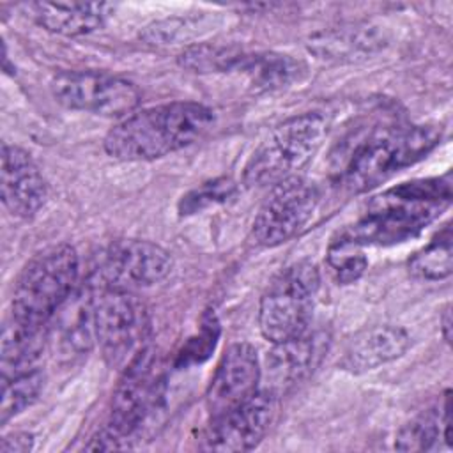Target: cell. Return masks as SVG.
Masks as SVG:
<instances>
[{
    "instance_id": "obj_1",
    "label": "cell",
    "mask_w": 453,
    "mask_h": 453,
    "mask_svg": "<svg viewBox=\"0 0 453 453\" xmlns=\"http://www.w3.org/2000/svg\"><path fill=\"white\" fill-rule=\"evenodd\" d=\"M451 203L449 173L396 184L370 200L366 212L331 241L363 250L418 237Z\"/></svg>"
},
{
    "instance_id": "obj_2",
    "label": "cell",
    "mask_w": 453,
    "mask_h": 453,
    "mask_svg": "<svg viewBox=\"0 0 453 453\" xmlns=\"http://www.w3.org/2000/svg\"><path fill=\"white\" fill-rule=\"evenodd\" d=\"M214 124V111L193 101L138 110L104 136V150L120 161H152L198 142Z\"/></svg>"
},
{
    "instance_id": "obj_3",
    "label": "cell",
    "mask_w": 453,
    "mask_h": 453,
    "mask_svg": "<svg viewBox=\"0 0 453 453\" xmlns=\"http://www.w3.org/2000/svg\"><path fill=\"white\" fill-rule=\"evenodd\" d=\"M441 136V127L434 124L375 127L349 145L340 182L350 193L368 191L425 159L439 145Z\"/></svg>"
},
{
    "instance_id": "obj_4",
    "label": "cell",
    "mask_w": 453,
    "mask_h": 453,
    "mask_svg": "<svg viewBox=\"0 0 453 453\" xmlns=\"http://www.w3.org/2000/svg\"><path fill=\"white\" fill-rule=\"evenodd\" d=\"M329 120L320 111H306L278 124L250 156L242 180L250 188H267L299 175L324 143Z\"/></svg>"
},
{
    "instance_id": "obj_5",
    "label": "cell",
    "mask_w": 453,
    "mask_h": 453,
    "mask_svg": "<svg viewBox=\"0 0 453 453\" xmlns=\"http://www.w3.org/2000/svg\"><path fill=\"white\" fill-rule=\"evenodd\" d=\"M80 258L67 244H53L37 251L21 269L12 294L11 317L50 326L57 310L76 290Z\"/></svg>"
},
{
    "instance_id": "obj_6",
    "label": "cell",
    "mask_w": 453,
    "mask_h": 453,
    "mask_svg": "<svg viewBox=\"0 0 453 453\" xmlns=\"http://www.w3.org/2000/svg\"><path fill=\"white\" fill-rule=\"evenodd\" d=\"M319 287L320 273L310 260L294 262L280 271L260 299L262 336L271 343H280L308 331Z\"/></svg>"
},
{
    "instance_id": "obj_7",
    "label": "cell",
    "mask_w": 453,
    "mask_h": 453,
    "mask_svg": "<svg viewBox=\"0 0 453 453\" xmlns=\"http://www.w3.org/2000/svg\"><path fill=\"white\" fill-rule=\"evenodd\" d=\"M92 288L96 342L104 361L122 372L150 343L149 311L133 290L96 285Z\"/></svg>"
},
{
    "instance_id": "obj_8",
    "label": "cell",
    "mask_w": 453,
    "mask_h": 453,
    "mask_svg": "<svg viewBox=\"0 0 453 453\" xmlns=\"http://www.w3.org/2000/svg\"><path fill=\"white\" fill-rule=\"evenodd\" d=\"M163 400V377L149 343L122 372L113 389L106 428L126 446L154 416Z\"/></svg>"
},
{
    "instance_id": "obj_9",
    "label": "cell",
    "mask_w": 453,
    "mask_h": 453,
    "mask_svg": "<svg viewBox=\"0 0 453 453\" xmlns=\"http://www.w3.org/2000/svg\"><path fill=\"white\" fill-rule=\"evenodd\" d=\"M50 88L64 108L104 119L129 117L142 99L133 81L103 71H62L51 78Z\"/></svg>"
},
{
    "instance_id": "obj_10",
    "label": "cell",
    "mask_w": 453,
    "mask_h": 453,
    "mask_svg": "<svg viewBox=\"0 0 453 453\" xmlns=\"http://www.w3.org/2000/svg\"><path fill=\"white\" fill-rule=\"evenodd\" d=\"M319 203L320 188L317 182L301 175L278 182L253 219V242L260 248L288 242L310 223Z\"/></svg>"
},
{
    "instance_id": "obj_11",
    "label": "cell",
    "mask_w": 453,
    "mask_h": 453,
    "mask_svg": "<svg viewBox=\"0 0 453 453\" xmlns=\"http://www.w3.org/2000/svg\"><path fill=\"white\" fill-rule=\"evenodd\" d=\"M170 271L172 257L163 246L145 239H120L103 251L88 281L136 292L163 281Z\"/></svg>"
},
{
    "instance_id": "obj_12",
    "label": "cell",
    "mask_w": 453,
    "mask_h": 453,
    "mask_svg": "<svg viewBox=\"0 0 453 453\" xmlns=\"http://www.w3.org/2000/svg\"><path fill=\"white\" fill-rule=\"evenodd\" d=\"M276 402L278 395L269 389H258L241 405L218 418H211L202 448L226 453L257 448L273 423Z\"/></svg>"
},
{
    "instance_id": "obj_13",
    "label": "cell",
    "mask_w": 453,
    "mask_h": 453,
    "mask_svg": "<svg viewBox=\"0 0 453 453\" xmlns=\"http://www.w3.org/2000/svg\"><path fill=\"white\" fill-rule=\"evenodd\" d=\"M262 366L257 349L246 342L232 343L221 356L205 393L211 418L241 405L258 391Z\"/></svg>"
},
{
    "instance_id": "obj_14",
    "label": "cell",
    "mask_w": 453,
    "mask_h": 453,
    "mask_svg": "<svg viewBox=\"0 0 453 453\" xmlns=\"http://www.w3.org/2000/svg\"><path fill=\"white\" fill-rule=\"evenodd\" d=\"M0 196L4 207L19 219L34 218L48 198V184L32 156L7 142L2 143Z\"/></svg>"
},
{
    "instance_id": "obj_15",
    "label": "cell",
    "mask_w": 453,
    "mask_h": 453,
    "mask_svg": "<svg viewBox=\"0 0 453 453\" xmlns=\"http://www.w3.org/2000/svg\"><path fill=\"white\" fill-rule=\"evenodd\" d=\"M327 342L326 333L308 329L296 338L273 343L262 368V377L267 379L265 389L280 396L303 382L319 366L327 350Z\"/></svg>"
},
{
    "instance_id": "obj_16",
    "label": "cell",
    "mask_w": 453,
    "mask_h": 453,
    "mask_svg": "<svg viewBox=\"0 0 453 453\" xmlns=\"http://www.w3.org/2000/svg\"><path fill=\"white\" fill-rule=\"evenodd\" d=\"M50 322L53 326L48 327V340H51L55 352L65 359L87 354L96 340L92 285L74 290Z\"/></svg>"
},
{
    "instance_id": "obj_17",
    "label": "cell",
    "mask_w": 453,
    "mask_h": 453,
    "mask_svg": "<svg viewBox=\"0 0 453 453\" xmlns=\"http://www.w3.org/2000/svg\"><path fill=\"white\" fill-rule=\"evenodd\" d=\"M411 347V336L398 326H373L356 334L342 359L340 368L359 375L402 357Z\"/></svg>"
},
{
    "instance_id": "obj_18",
    "label": "cell",
    "mask_w": 453,
    "mask_h": 453,
    "mask_svg": "<svg viewBox=\"0 0 453 453\" xmlns=\"http://www.w3.org/2000/svg\"><path fill=\"white\" fill-rule=\"evenodd\" d=\"M39 27L60 35H85L103 28L115 5L106 2H30L23 5Z\"/></svg>"
},
{
    "instance_id": "obj_19",
    "label": "cell",
    "mask_w": 453,
    "mask_h": 453,
    "mask_svg": "<svg viewBox=\"0 0 453 453\" xmlns=\"http://www.w3.org/2000/svg\"><path fill=\"white\" fill-rule=\"evenodd\" d=\"M50 326H37L9 317L2 327L0 368L2 380L37 368Z\"/></svg>"
},
{
    "instance_id": "obj_20",
    "label": "cell",
    "mask_w": 453,
    "mask_h": 453,
    "mask_svg": "<svg viewBox=\"0 0 453 453\" xmlns=\"http://www.w3.org/2000/svg\"><path fill=\"white\" fill-rule=\"evenodd\" d=\"M237 73L257 90H280L299 83L306 74V64L287 53L246 51Z\"/></svg>"
},
{
    "instance_id": "obj_21",
    "label": "cell",
    "mask_w": 453,
    "mask_h": 453,
    "mask_svg": "<svg viewBox=\"0 0 453 453\" xmlns=\"http://www.w3.org/2000/svg\"><path fill=\"white\" fill-rule=\"evenodd\" d=\"M221 23L216 12H191L165 18L147 25L140 32V39L156 46L186 44L202 39L203 35L214 32Z\"/></svg>"
},
{
    "instance_id": "obj_22",
    "label": "cell",
    "mask_w": 453,
    "mask_h": 453,
    "mask_svg": "<svg viewBox=\"0 0 453 453\" xmlns=\"http://www.w3.org/2000/svg\"><path fill=\"white\" fill-rule=\"evenodd\" d=\"M308 46L310 51L320 58L345 60L363 53H372L380 46V39L377 37L375 30L368 27H343L313 35Z\"/></svg>"
},
{
    "instance_id": "obj_23",
    "label": "cell",
    "mask_w": 453,
    "mask_h": 453,
    "mask_svg": "<svg viewBox=\"0 0 453 453\" xmlns=\"http://www.w3.org/2000/svg\"><path fill=\"white\" fill-rule=\"evenodd\" d=\"M246 51L234 44L195 42L179 55V65L198 74L237 73Z\"/></svg>"
},
{
    "instance_id": "obj_24",
    "label": "cell",
    "mask_w": 453,
    "mask_h": 453,
    "mask_svg": "<svg viewBox=\"0 0 453 453\" xmlns=\"http://www.w3.org/2000/svg\"><path fill=\"white\" fill-rule=\"evenodd\" d=\"M453 239L451 226L446 223L432 241L416 251L409 260V273L419 280L439 281L453 271Z\"/></svg>"
},
{
    "instance_id": "obj_25",
    "label": "cell",
    "mask_w": 453,
    "mask_h": 453,
    "mask_svg": "<svg viewBox=\"0 0 453 453\" xmlns=\"http://www.w3.org/2000/svg\"><path fill=\"white\" fill-rule=\"evenodd\" d=\"M44 386V375L39 368L23 372L11 379L2 380V402H0V423L5 425L14 416L30 407L41 395Z\"/></svg>"
},
{
    "instance_id": "obj_26",
    "label": "cell",
    "mask_w": 453,
    "mask_h": 453,
    "mask_svg": "<svg viewBox=\"0 0 453 453\" xmlns=\"http://www.w3.org/2000/svg\"><path fill=\"white\" fill-rule=\"evenodd\" d=\"M439 435H442L441 414L437 409H428L398 430L395 437V449L432 451L439 444Z\"/></svg>"
},
{
    "instance_id": "obj_27",
    "label": "cell",
    "mask_w": 453,
    "mask_h": 453,
    "mask_svg": "<svg viewBox=\"0 0 453 453\" xmlns=\"http://www.w3.org/2000/svg\"><path fill=\"white\" fill-rule=\"evenodd\" d=\"M235 195H237V184L228 177H218L182 195V198L177 203V211H179V216L182 218L195 216L209 209H214L218 205L228 203Z\"/></svg>"
},
{
    "instance_id": "obj_28",
    "label": "cell",
    "mask_w": 453,
    "mask_h": 453,
    "mask_svg": "<svg viewBox=\"0 0 453 453\" xmlns=\"http://www.w3.org/2000/svg\"><path fill=\"white\" fill-rule=\"evenodd\" d=\"M219 334H221L219 320L212 310H207L200 319L198 331L191 334L179 349L173 361L175 368H188L209 359L218 345Z\"/></svg>"
},
{
    "instance_id": "obj_29",
    "label": "cell",
    "mask_w": 453,
    "mask_h": 453,
    "mask_svg": "<svg viewBox=\"0 0 453 453\" xmlns=\"http://www.w3.org/2000/svg\"><path fill=\"white\" fill-rule=\"evenodd\" d=\"M327 264L334 274V280L342 285H349L365 274L368 258L365 257L363 250L331 241L327 248Z\"/></svg>"
},
{
    "instance_id": "obj_30",
    "label": "cell",
    "mask_w": 453,
    "mask_h": 453,
    "mask_svg": "<svg viewBox=\"0 0 453 453\" xmlns=\"http://www.w3.org/2000/svg\"><path fill=\"white\" fill-rule=\"evenodd\" d=\"M34 449V435L28 432H14L0 441V453H28Z\"/></svg>"
},
{
    "instance_id": "obj_31",
    "label": "cell",
    "mask_w": 453,
    "mask_h": 453,
    "mask_svg": "<svg viewBox=\"0 0 453 453\" xmlns=\"http://www.w3.org/2000/svg\"><path fill=\"white\" fill-rule=\"evenodd\" d=\"M441 414V430H442V439L446 446H451V393L446 389L444 393V402H442V411Z\"/></svg>"
},
{
    "instance_id": "obj_32",
    "label": "cell",
    "mask_w": 453,
    "mask_h": 453,
    "mask_svg": "<svg viewBox=\"0 0 453 453\" xmlns=\"http://www.w3.org/2000/svg\"><path fill=\"white\" fill-rule=\"evenodd\" d=\"M441 333L446 343L451 342V306L448 304L441 315Z\"/></svg>"
}]
</instances>
